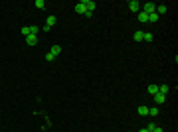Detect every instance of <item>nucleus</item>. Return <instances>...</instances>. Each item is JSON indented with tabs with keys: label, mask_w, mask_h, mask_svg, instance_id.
<instances>
[{
	"label": "nucleus",
	"mask_w": 178,
	"mask_h": 132,
	"mask_svg": "<svg viewBox=\"0 0 178 132\" xmlns=\"http://www.w3.org/2000/svg\"><path fill=\"white\" fill-rule=\"evenodd\" d=\"M156 10V4H152V2H146V4H142V12L144 14H152Z\"/></svg>",
	"instance_id": "f257e3e1"
},
{
	"label": "nucleus",
	"mask_w": 178,
	"mask_h": 132,
	"mask_svg": "<svg viewBox=\"0 0 178 132\" xmlns=\"http://www.w3.org/2000/svg\"><path fill=\"white\" fill-rule=\"evenodd\" d=\"M75 12H77V14H81V16H85V14H87V8H85V4H83V0L75 4Z\"/></svg>",
	"instance_id": "f03ea898"
},
{
	"label": "nucleus",
	"mask_w": 178,
	"mask_h": 132,
	"mask_svg": "<svg viewBox=\"0 0 178 132\" xmlns=\"http://www.w3.org/2000/svg\"><path fill=\"white\" fill-rule=\"evenodd\" d=\"M55 22H57V20H55V16H47V20H45V26H44V30L47 32V30H49V28H51V26H53Z\"/></svg>",
	"instance_id": "7ed1b4c3"
},
{
	"label": "nucleus",
	"mask_w": 178,
	"mask_h": 132,
	"mask_svg": "<svg viewBox=\"0 0 178 132\" xmlns=\"http://www.w3.org/2000/svg\"><path fill=\"white\" fill-rule=\"evenodd\" d=\"M133 40L134 42H142V40H144V32H142V30H136L133 34Z\"/></svg>",
	"instance_id": "20e7f679"
},
{
	"label": "nucleus",
	"mask_w": 178,
	"mask_h": 132,
	"mask_svg": "<svg viewBox=\"0 0 178 132\" xmlns=\"http://www.w3.org/2000/svg\"><path fill=\"white\" fill-rule=\"evenodd\" d=\"M154 103H156V105H162V103H166V95H160V93H156V95H154Z\"/></svg>",
	"instance_id": "39448f33"
},
{
	"label": "nucleus",
	"mask_w": 178,
	"mask_h": 132,
	"mask_svg": "<svg viewBox=\"0 0 178 132\" xmlns=\"http://www.w3.org/2000/svg\"><path fill=\"white\" fill-rule=\"evenodd\" d=\"M26 44L30 45V47H34V45L38 44V38H36V36H32V34H30V36H28V38H26Z\"/></svg>",
	"instance_id": "423d86ee"
},
{
	"label": "nucleus",
	"mask_w": 178,
	"mask_h": 132,
	"mask_svg": "<svg viewBox=\"0 0 178 132\" xmlns=\"http://www.w3.org/2000/svg\"><path fill=\"white\" fill-rule=\"evenodd\" d=\"M83 4H85V8H87V12H93V10H95V6H97V4H95L93 0H83Z\"/></svg>",
	"instance_id": "0eeeda50"
},
{
	"label": "nucleus",
	"mask_w": 178,
	"mask_h": 132,
	"mask_svg": "<svg viewBox=\"0 0 178 132\" xmlns=\"http://www.w3.org/2000/svg\"><path fill=\"white\" fill-rule=\"evenodd\" d=\"M129 8H131L133 12H138V8H140V2H138V0H131V2H129Z\"/></svg>",
	"instance_id": "6e6552de"
},
{
	"label": "nucleus",
	"mask_w": 178,
	"mask_h": 132,
	"mask_svg": "<svg viewBox=\"0 0 178 132\" xmlns=\"http://www.w3.org/2000/svg\"><path fill=\"white\" fill-rule=\"evenodd\" d=\"M49 53H51V55H53V57H57V55H59V53H61V45H53V47H51V49H49Z\"/></svg>",
	"instance_id": "1a4fd4ad"
},
{
	"label": "nucleus",
	"mask_w": 178,
	"mask_h": 132,
	"mask_svg": "<svg viewBox=\"0 0 178 132\" xmlns=\"http://www.w3.org/2000/svg\"><path fill=\"white\" fill-rule=\"evenodd\" d=\"M136 110H138V114H140V116H146V114H148V107H144V105H140Z\"/></svg>",
	"instance_id": "9d476101"
},
{
	"label": "nucleus",
	"mask_w": 178,
	"mask_h": 132,
	"mask_svg": "<svg viewBox=\"0 0 178 132\" xmlns=\"http://www.w3.org/2000/svg\"><path fill=\"white\" fill-rule=\"evenodd\" d=\"M166 10H168V8H166V6H164V4H158V6H156V10H154V12H156V14H166Z\"/></svg>",
	"instance_id": "9b49d317"
},
{
	"label": "nucleus",
	"mask_w": 178,
	"mask_h": 132,
	"mask_svg": "<svg viewBox=\"0 0 178 132\" xmlns=\"http://www.w3.org/2000/svg\"><path fill=\"white\" fill-rule=\"evenodd\" d=\"M168 91H170V87H168V85H158V93H160V95H166Z\"/></svg>",
	"instance_id": "f8f14e48"
},
{
	"label": "nucleus",
	"mask_w": 178,
	"mask_h": 132,
	"mask_svg": "<svg viewBox=\"0 0 178 132\" xmlns=\"http://www.w3.org/2000/svg\"><path fill=\"white\" fill-rule=\"evenodd\" d=\"M148 93H150V95L154 97V95L158 93V85H148Z\"/></svg>",
	"instance_id": "ddd939ff"
},
{
	"label": "nucleus",
	"mask_w": 178,
	"mask_h": 132,
	"mask_svg": "<svg viewBox=\"0 0 178 132\" xmlns=\"http://www.w3.org/2000/svg\"><path fill=\"white\" fill-rule=\"evenodd\" d=\"M138 22H148V14H144V12H138Z\"/></svg>",
	"instance_id": "4468645a"
},
{
	"label": "nucleus",
	"mask_w": 178,
	"mask_h": 132,
	"mask_svg": "<svg viewBox=\"0 0 178 132\" xmlns=\"http://www.w3.org/2000/svg\"><path fill=\"white\" fill-rule=\"evenodd\" d=\"M148 22H158V14H156V12L148 14Z\"/></svg>",
	"instance_id": "2eb2a0df"
},
{
	"label": "nucleus",
	"mask_w": 178,
	"mask_h": 132,
	"mask_svg": "<svg viewBox=\"0 0 178 132\" xmlns=\"http://www.w3.org/2000/svg\"><path fill=\"white\" fill-rule=\"evenodd\" d=\"M34 6L42 10V8H45V2H44V0H36V2H34Z\"/></svg>",
	"instance_id": "dca6fc26"
},
{
	"label": "nucleus",
	"mask_w": 178,
	"mask_h": 132,
	"mask_svg": "<svg viewBox=\"0 0 178 132\" xmlns=\"http://www.w3.org/2000/svg\"><path fill=\"white\" fill-rule=\"evenodd\" d=\"M152 40H154V36L150 32H144V42H152Z\"/></svg>",
	"instance_id": "f3484780"
},
{
	"label": "nucleus",
	"mask_w": 178,
	"mask_h": 132,
	"mask_svg": "<svg viewBox=\"0 0 178 132\" xmlns=\"http://www.w3.org/2000/svg\"><path fill=\"white\" fill-rule=\"evenodd\" d=\"M156 114H158V108H156V107L148 108V116H156Z\"/></svg>",
	"instance_id": "a211bd4d"
},
{
	"label": "nucleus",
	"mask_w": 178,
	"mask_h": 132,
	"mask_svg": "<svg viewBox=\"0 0 178 132\" xmlns=\"http://www.w3.org/2000/svg\"><path fill=\"white\" fill-rule=\"evenodd\" d=\"M38 32H40V28H38V26H30V34H32V36H36Z\"/></svg>",
	"instance_id": "6ab92c4d"
},
{
	"label": "nucleus",
	"mask_w": 178,
	"mask_h": 132,
	"mask_svg": "<svg viewBox=\"0 0 178 132\" xmlns=\"http://www.w3.org/2000/svg\"><path fill=\"white\" fill-rule=\"evenodd\" d=\"M22 36H26V38L30 36V26H24V28H22Z\"/></svg>",
	"instance_id": "aec40b11"
},
{
	"label": "nucleus",
	"mask_w": 178,
	"mask_h": 132,
	"mask_svg": "<svg viewBox=\"0 0 178 132\" xmlns=\"http://www.w3.org/2000/svg\"><path fill=\"white\" fill-rule=\"evenodd\" d=\"M53 59H55V57H53V55H51V53H45V61H47V63H51V61H53Z\"/></svg>",
	"instance_id": "412c9836"
},
{
	"label": "nucleus",
	"mask_w": 178,
	"mask_h": 132,
	"mask_svg": "<svg viewBox=\"0 0 178 132\" xmlns=\"http://www.w3.org/2000/svg\"><path fill=\"white\" fill-rule=\"evenodd\" d=\"M154 126H156L154 122H148V124H146V130H148V132H152V128H154Z\"/></svg>",
	"instance_id": "4be33fe9"
},
{
	"label": "nucleus",
	"mask_w": 178,
	"mask_h": 132,
	"mask_svg": "<svg viewBox=\"0 0 178 132\" xmlns=\"http://www.w3.org/2000/svg\"><path fill=\"white\" fill-rule=\"evenodd\" d=\"M152 132H162V128H160V126H154V128H152Z\"/></svg>",
	"instance_id": "5701e85b"
},
{
	"label": "nucleus",
	"mask_w": 178,
	"mask_h": 132,
	"mask_svg": "<svg viewBox=\"0 0 178 132\" xmlns=\"http://www.w3.org/2000/svg\"><path fill=\"white\" fill-rule=\"evenodd\" d=\"M138 132H148V130H146V128H140V130H138Z\"/></svg>",
	"instance_id": "b1692460"
}]
</instances>
